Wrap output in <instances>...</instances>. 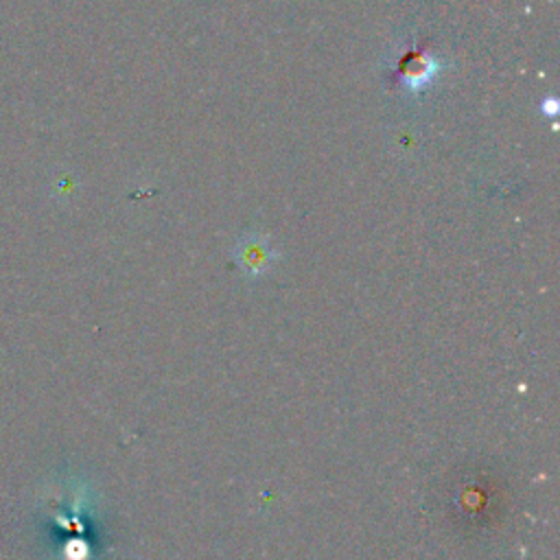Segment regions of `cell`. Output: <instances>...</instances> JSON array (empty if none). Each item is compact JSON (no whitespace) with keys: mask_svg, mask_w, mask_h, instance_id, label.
<instances>
[{"mask_svg":"<svg viewBox=\"0 0 560 560\" xmlns=\"http://www.w3.org/2000/svg\"><path fill=\"white\" fill-rule=\"evenodd\" d=\"M278 256H280L278 249L260 232L243 234L236 241L234 249H232V258H234V262L238 265V269L243 271L245 278H260V276H265L273 267Z\"/></svg>","mask_w":560,"mask_h":560,"instance_id":"cell-1","label":"cell"},{"mask_svg":"<svg viewBox=\"0 0 560 560\" xmlns=\"http://www.w3.org/2000/svg\"><path fill=\"white\" fill-rule=\"evenodd\" d=\"M438 59L427 52V50H409L398 66V77L400 83L409 90V92H418L422 90L438 72Z\"/></svg>","mask_w":560,"mask_h":560,"instance_id":"cell-2","label":"cell"}]
</instances>
